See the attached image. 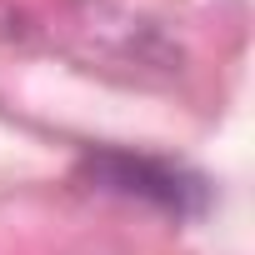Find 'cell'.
Masks as SVG:
<instances>
[{"mask_svg": "<svg viewBox=\"0 0 255 255\" xmlns=\"http://www.w3.org/2000/svg\"><path fill=\"white\" fill-rule=\"evenodd\" d=\"M80 175L95 185V190H110V195H130V200H145L175 220H190V215H205L210 205V185L205 175L175 165V160H155V155H135V150H90L80 160Z\"/></svg>", "mask_w": 255, "mask_h": 255, "instance_id": "cell-1", "label": "cell"}]
</instances>
